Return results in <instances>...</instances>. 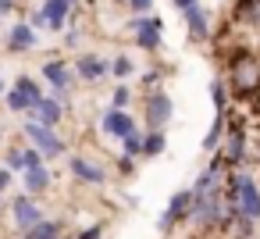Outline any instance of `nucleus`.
<instances>
[{
    "label": "nucleus",
    "mask_w": 260,
    "mask_h": 239,
    "mask_svg": "<svg viewBox=\"0 0 260 239\" xmlns=\"http://www.w3.org/2000/svg\"><path fill=\"white\" fill-rule=\"evenodd\" d=\"M228 82H232V89H235L239 97L260 93V61H256L253 54H239V57L232 61V68H228Z\"/></svg>",
    "instance_id": "obj_1"
},
{
    "label": "nucleus",
    "mask_w": 260,
    "mask_h": 239,
    "mask_svg": "<svg viewBox=\"0 0 260 239\" xmlns=\"http://www.w3.org/2000/svg\"><path fill=\"white\" fill-rule=\"evenodd\" d=\"M40 100H43V97H40V89H36L32 79H18L15 93H8V104H11L15 111H32Z\"/></svg>",
    "instance_id": "obj_2"
},
{
    "label": "nucleus",
    "mask_w": 260,
    "mask_h": 239,
    "mask_svg": "<svg viewBox=\"0 0 260 239\" xmlns=\"http://www.w3.org/2000/svg\"><path fill=\"white\" fill-rule=\"evenodd\" d=\"M235 203H239V211L246 218H260V193H256L253 178L239 175V196H235Z\"/></svg>",
    "instance_id": "obj_3"
},
{
    "label": "nucleus",
    "mask_w": 260,
    "mask_h": 239,
    "mask_svg": "<svg viewBox=\"0 0 260 239\" xmlns=\"http://www.w3.org/2000/svg\"><path fill=\"white\" fill-rule=\"evenodd\" d=\"M171 111H175V107H171V100H168L164 93H150V97H146V122H150L153 129H160V125L171 118Z\"/></svg>",
    "instance_id": "obj_4"
},
{
    "label": "nucleus",
    "mask_w": 260,
    "mask_h": 239,
    "mask_svg": "<svg viewBox=\"0 0 260 239\" xmlns=\"http://www.w3.org/2000/svg\"><path fill=\"white\" fill-rule=\"evenodd\" d=\"M132 29H136V43L139 47H146V50L160 47V22L146 18V22H132Z\"/></svg>",
    "instance_id": "obj_5"
},
{
    "label": "nucleus",
    "mask_w": 260,
    "mask_h": 239,
    "mask_svg": "<svg viewBox=\"0 0 260 239\" xmlns=\"http://www.w3.org/2000/svg\"><path fill=\"white\" fill-rule=\"evenodd\" d=\"M104 132H107V136H121V139H125V136L132 132V118H128L121 107H111V111L104 114Z\"/></svg>",
    "instance_id": "obj_6"
},
{
    "label": "nucleus",
    "mask_w": 260,
    "mask_h": 239,
    "mask_svg": "<svg viewBox=\"0 0 260 239\" xmlns=\"http://www.w3.org/2000/svg\"><path fill=\"white\" fill-rule=\"evenodd\" d=\"M25 132H29V139H36V143H40V150H43V154H61V150H64V143H61L57 136H50V132H47V125H40V122L25 125Z\"/></svg>",
    "instance_id": "obj_7"
},
{
    "label": "nucleus",
    "mask_w": 260,
    "mask_h": 239,
    "mask_svg": "<svg viewBox=\"0 0 260 239\" xmlns=\"http://www.w3.org/2000/svg\"><path fill=\"white\" fill-rule=\"evenodd\" d=\"M68 8H72V0H47V8H43V18L50 29H61L64 18H68Z\"/></svg>",
    "instance_id": "obj_8"
},
{
    "label": "nucleus",
    "mask_w": 260,
    "mask_h": 239,
    "mask_svg": "<svg viewBox=\"0 0 260 239\" xmlns=\"http://www.w3.org/2000/svg\"><path fill=\"white\" fill-rule=\"evenodd\" d=\"M15 221L22 225V228H29V225H36L40 221V207L29 200V196H22V200H15Z\"/></svg>",
    "instance_id": "obj_9"
},
{
    "label": "nucleus",
    "mask_w": 260,
    "mask_h": 239,
    "mask_svg": "<svg viewBox=\"0 0 260 239\" xmlns=\"http://www.w3.org/2000/svg\"><path fill=\"white\" fill-rule=\"evenodd\" d=\"M32 114H36L40 125H57V122H61V107H57V100H40V104L32 107Z\"/></svg>",
    "instance_id": "obj_10"
},
{
    "label": "nucleus",
    "mask_w": 260,
    "mask_h": 239,
    "mask_svg": "<svg viewBox=\"0 0 260 239\" xmlns=\"http://www.w3.org/2000/svg\"><path fill=\"white\" fill-rule=\"evenodd\" d=\"M185 18H189V33H192V40H207V36H210V33H207V15L200 11V4L189 8Z\"/></svg>",
    "instance_id": "obj_11"
},
{
    "label": "nucleus",
    "mask_w": 260,
    "mask_h": 239,
    "mask_svg": "<svg viewBox=\"0 0 260 239\" xmlns=\"http://www.w3.org/2000/svg\"><path fill=\"white\" fill-rule=\"evenodd\" d=\"M239 161H242V132L232 129L224 139V164H239Z\"/></svg>",
    "instance_id": "obj_12"
},
{
    "label": "nucleus",
    "mask_w": 260,
    "mask_h": 239,
    "mask_svg": "<svg viewBox=\"0 0 260 239\" xmlns=\"http://www.w3.org/2000/svg\"><path fill=\"white\" fill-rule=\"evenodd\" d=\"M72 171H75V175H79L82 182H93V186H96V182H104L100 168H96V164H86L82 157H75V161H72Z\"/></svg>",
    "instance_id": "obj_13"
},
{
    "label": "nucleus",
    "mask_w": 260,
    "mask_h": 239,
    "mask_svg": "<svg viewBox=\"0 0 260 239\" xmlns=\"http://www.w3.org/2000/svg\"><path fill=\"white\" fill-rule=\"evenodd\" d=\"M57 232H61V228H57L54 221H43V218H40L36 225L25 228V239H57Z\"/></svg>",
    "instance_id": "obj_14"
},
{
    "label": "nucleus",
    "mask_w": 260,
    "mask_h": 239,
    "mask_svg": "<svg viewBox=\"0 0 260 239\" xmlns=\"http://www.w3.org/2000/svg\"><path fill=\"white\" fill-rule=\"evenodd\" d=\"M235 15L249 25H260V0H239L235 4Z\"/></svg>",
    "instance_id": "obj_15"
},
{
    "label": "nucleus",
    "mask_w": 260,
    "mask_h": 239,
    "mask_svg": "<svg viewBox=\"0 0 260 239\" xmlns=\"http://www.w3.org/2000/svg\"><path fill=\"white\" fill-rule=\"evenodd\" d=\"M36 43V33L29 29V25H18V29H11V50H29Z\"/></svg>",
    "instance_id": "obj_16"
},
{
    "label": "nucleus",
    "mask_w": 260,
    "mask_h": 239,
    "mask_svg": "<svg viewBox=\"0 0 260 239\" xmlns=\"http://www.w3.org/2000/svg\"><path fill=\"white\" fill-rule=\"evenodd\" d=\"M50 186V175L43 171V168H29V175H25V189L29 193H43Z\"/></svg>",
    "instance_id": "obj_17"
},
{
    "label": "nucleus",
    "mask_w": 260,
    "mask_h": 239,
    "mask_svg": "<svg viewBox=\"0 0 260 239\" xmlns=\"http://www.w3.org/2000/svg\"><path fill=\"white\" fill-rule=\"evenodd\" d=\"M79 72H82V79H100L107 68H104L100 57H82V61H79Z\"/></svg>",
    "instance_id": "obj_18"
},
{
    "label": "nucleus",
    "mask_w": 260,
    "mask_h": 239,
    "mask_svg": "<svg viewBox=\"0 0 260 239\" xmlns=\"http://www.w3.org/2000/svg\"><path fill=\"white\" fill-rule=\"evenodd\" d=\"M47 79H50V82H54L57 89H64V86H68V75H64V65H61V61H57V65L50 61V65H47Z\"/></svg>",
    "instance_id": "obj_19"
},
{
    "label": "nucleus",
    "mask_w": 260,
    "mask_h": 239,
    "mask_svg": "<svg viewBox=\"0 0 260 239\" xmlns=\"http://www.w3.org/2000/svg\"><path fill=\"white\" fill-rule=\"evenodd\" d=\"M160 150H164V136H160V132H150V136L143 139V154H146V157H157Z\"/></svg>",
    "instance_id": "obj_20"
},
{
    "label": "nucleus",
    "mask_w": 260,
    "mask_h": 239,
    "mask_svg": "<svg viewBox=\"0 0 260 239\" xmlns=\"http://www.w3.org/2000/svg\"><path fill=\"white\" fill-rule=\"evenodd\" d=\"M125 154H128V157H136V154H143V139H139L136 132H128V136H125Z\"/></svg>",
    "instance_id": "obj_21"
},
{
    "label": "nucleus",
    "mask_w": 260,
    "mask_h": 239,
    "mask_svg": "<svg viewBox=\"0 0 260 239\" xmlns=\"http://www.w3.org/2000/svg\"><path fill=\"white\" fill-rule=\"evenodd\" d=\"M114 72H118V75H132V61L118 57V61H114Z\"/></svg>",
    "instance_id": "obj_22"
},
{
    "label": "nucleus",
    "mask_w": 260,
    "mask_h": 239,
    "mask_svg": "<svg viewBox=\"0 0 260 239\" xmlns=\"http://www.w3.org/2000/svg\"><path fill=\"white\" fill-rule=\"evenodd\" d=\"M22 164H25V168H40V154H36V150H29V154L22 157Z\"/></svg>",
    "instance_id": "obj_23"
},
{
    "label": "nucleus",
    "mask_w": 260,
    "mask_h": 239,
    "mask_svg": "<svg viewBox=\"0 0 260 239\" xmlns=\"http://www.w3.org/2000/svg\"><path fill=\"white\" fill-rule=\"evenodd\" d=\"M217 139H221V122L210 129V136H207V146H217Z\"/></svg>",
    "instance_id": "obj_24"
},
{
    "label": "nucleus",
    "mask_w": 260,
    "mask_h": 239,
    "mask_svg": "<svg viewBox=\"0 0 260 239\" xmlns=\"http://www.w3.org/2000/svg\"><path fill=\"white\" fill-rule=\"evenodd\" d=\"M214 104L224 107V89H221V82H214Z\"/></svg>",
    "instance_id": "obj_25"
},
{
    "label": "nucleus",
    "mask_w": 260,
    "mask_h": 239,
    "mask_svg": "<svg viewBox=\"0 0 260 239\" xmlns=\"http://www.w3.org/2000/svg\"><path fill=\"white\" fill-rule=\"evenodd\" d=\"M125 100H128V89H118L114 93V107H125Z\"/></svg>",
    "instance_id": "obj_26"
},
{
    "label": "nucleus",
    "mask_w": 260,
    "mask_h": 239,
    "mask_svg": "<svg viewBox=\"0 0 260 239\" xmlns=\"http://www.w3.org/2000/svg\"><path fill=\"white\" fill-rule=\"evenodd\" d=\"M196 4H200V0H175L178 11H189V8H196Z\"/></svg>",
    "instance_id": "obj_27"
},
{
    "label": "nucleus",
    "mask_w": 260,
    "mask_h": 239,
    "mask_svg": "<svg viewBox=\"0 0 260 239\" xmlns=\"http://www.w3.org/2000/svg\"><path fill=\"white\" fill-rule=\"evenodd\" d=\"M150 4H153V0H132V8H136V11H150Z\"/></svg>",
    "instance_id": "obj_28"
},
{
    "label": "nucleus",
    "mask_w": 260,
    "mask_h": 239,
    "mask_svg": "<svg viewBox=\"0 0 260 239\" xmlns=\"http://www.w3.org/2000/svg\"><path fill=\"white\" fill-rule=\"evenodd\" d=\"M11 8H15V0H0V15H8Z\"/></svg>",
    "instance_id": "obj_29"
},
{
    "label": "nucleus",
    "mask_w": 260,
    "mask_h": 239,
    "mask_svg": "<svg viewBox=\"0 0 260 239\" xmlns=\"http://www.w3.org/2000/svg\"><path fill=\"white\" fill-rule=\"evenodd\" d=\"M79 239H100V228H89V232H82Z\"/></svg>",
    "instance_id": "obj_30"
},
{
    "label": "nucleus",
    "mask_w": 260,
    "mask_h": 239,
    "mask_svg": "<svg viewBox=\"0 0 260 239\" xmlns=\"http://www.w3.org/2000/svg\"><path fill=\"white\" fill-rule=\"evenodd\" d=\"M8 182H11V175H8V171H0V189H8Z\"/></svg>",
    "instance_id": "obj_31"
},
{
    "label": "nucleus",
    "mask_w": 260,
    "mask_h": 239,
    "mask_svg": "<svg viewBox=\"0 0 260 239\" xmlns=\"http://www.w3.org/2000/svg\"><path fill=\"white\" fill-rule=\"evenodd\" d=\"M0 93H4V82H0Z\"/></svg>",
    "instance_id": "obj_32"
}]
</instances>
